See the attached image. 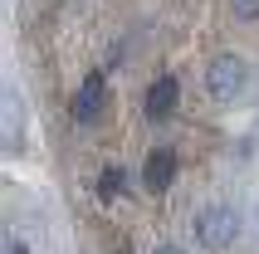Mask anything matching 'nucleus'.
Here are the masks:
<instances>
[{
  "label": "nucleus",
  "mask_w": 259,
  "mask_h": 254,
  "mask_svg": "<svg viewBox=\"0 0 259 254\" xmlns=\"http://www.w3.org/2000/svg\"><path fill=\"white\" fill-rule=\"evenodd\" d=\"M103 103H108V83H103V73H93L78 93H73V122H93L103 113Z\"/></svg>",
  "instance_id": "obj_5"
},
{
  "label": "nucleus",
  "mask_w": 259,
  "mask_h": 254,
  "mask_svg": "<svg viewBox=\"0 0 259 254\" xmlns=\"http://www.w3.org/2000/svg\"><path fill=\"white\" fill-rule=\"evenodd\" d=\"M117 186H122V171L108 166V171H103V196H117Z\"/></svg>",
  "instance_id": "obj_7"
},
{
  "label": "nucleus",
  "mask_w": 259,
  "mask_h": 254,
  "mask_svg": "<svg viewBox=\"0 0 259 254\" xmlns=\"http://www.w3.org/2000/svg\"><path fill=\"white\" fill-rule=\"evenodd\" d=\"M235 20H259V0H230Z\"/></svg>",
  "instance_id": "obj_6"
},
{
  "label": "nucleus",
  "mask_w": 259,
  "mask_h": 254,
  "mask_svg": "<svg viewBox=\"0 0 259 254\" xmlns=\"http://www.w3.org/2000/svg\"><path fill=\"white\" fill-rule=\"evenodd\" d=\"M176 181V152H166V147H157V152L142 161V186L152 191V196H166Z\"/></svg>",
  "instance_id": "obj_4"
},
{
  "label": "nucleus",
  "mask_w": 259,
  "mask_h": 254,
  "mask_svg": "<svg viewBox=\"0 0 259 254\" xmlns=\"http://www.w3.org/2000/svg\"><path fill=\"white\" fill-rule=\"evenodd\" d=\"M122 254H127V249H122Z\"/></svg>",
  "instance_id": "obj_10"
},
{
  "label": "nucleus",
  "mask_w": 259,
  "mask_h": 254,
  "mask_svg": "<svg viewBox=\"0 0 259 254\" xmlns=\"http://www.w3.org/2000/svg\"><path fill=\"white\" fill-rule=\"evenodd\" d=\"M5 254H29V249H25L20 240H15V235H5Z\"/></svg>",
  "instance_id": "obj_8"
},
{
  "label": "nucleus",
  "mask_w": 259,
  "mask_h": 254,
  "mask_svg": "<svg viewBox=\"0 0 259 254\" xmlns=\"http://www.w3.org/2000/svg\"><path fill=\"white\" fill-rule=\"evenodd\" d=\"M176 103H181V83H176L171 73H161L157 83L147 88V98H142V113H147V122H166V117L176 113Z\"/></svg>",
  "instance_id": "obj_3"
},
{
  "label": "nucleus",
  "mask_w": 259,
  "mask_h": 254,
  "mask_svg": "<svg viewBox=\"0 0 259 254\" xmlns=\"http://www.w3.org/2000/svg\"><path fill=\"white\" fill-rule=\"evenodd\" d=\"M152 254H186V249H176V244H157Z\"/></svg>",
  "instance_id": "obj_9"
},
{
  "label": "nucleus",
  "mask_w": 259,
  "mask_h": 254,
  "mask_svg": "<svg viewBox=\"0 0 259 254\" xmlns=\"http://www.w3.org/2000/svg\"><path fill=\"white\" fill-rule=\"evenodd\" d=\"M191 230H196V244H201V249H225V244L240 235V215H235L230 205H205Z\"/></svg>",
  "instance_id": "obj_2"
},
{
  "label": "nucleus",
  "mask_w": 259,
  "mask_h": 254,
  "mask_svg": "<svg viewBox=\"0 0 259 254\" xmlns=\"http://www.w3.org/2000/svg\"><path fill=\"white\" fill-rule=\"evenodd\" d=\"M245 83H249V64L240 54H215V59H210V69H205V93H210L215 103L240 98Z\"/></svg>",
  "instance_id": "obj_1"
}]
</instances>
